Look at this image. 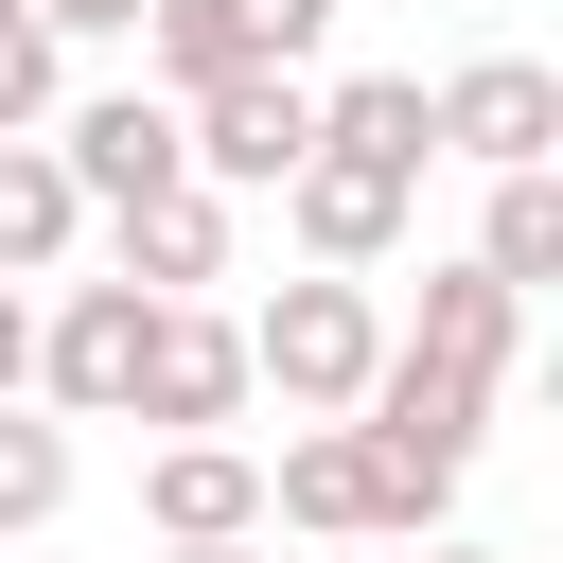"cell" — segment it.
<instances>
[{
    "instance_id": "cell-1",
    "label": "cell",
    "mask_w": 563,
    "mask_h": 563,
    "mask_svg": "<svg viewBox=\"0 0 563 563\" xmlns=\"http://www.w3.org/2000/svg\"><path fill=\"white\" fill-rule=\"evenodd\" d=\"M369 352H387V317H369L352 264H317V282H282V299L246 317V387H282V422H352Z\"/></svg>"
},
{
    "instance_id": "cell-2",
    "label": "cell",
    "mask_w": 563,
    "mask_h": 563,
    "mask_svg": "<svg viewBox=\"0 0 563 563\" xmlns=\"http://www.w3.org/2000/svg\"><path fill=\"white\" fill-rule=\"evenodd\" d=\"M334 0H141V88H211V70H317Z\"/></svg>"
},
{
    "instance_id": "cell-3",
    "label": "cell",
    "mask_w": 563,
    "mask_h": 563,
    "mask_svg": "<svg viewBox=\"0 0 563 563\" xmlns=\"http://www.w3.org/2000/svg\"><path fill=\"white\" fill-rule=\"evenodd\" d=\"M422 123H440V158L528 176V158H563V70H545V53H475V70L422 88Z\"/></svg>"
},
{
    "instance_id": "cell-4",
    "label": "cell",
    "mask_w": 563,
    "mask_h": 563,
    "mask_svg": "<svg viewBox=\"0 0 563 563\" xmlns=\"http://www.w3.org/2000/svg\"><path fill=\"white\" fill-rule=\"evenodd\" d=\"M176 123H194V176L211 194H282L299 141H317V70H211Z\"/></svg>"
},
{
    "instance_id": "cell-5",
    "label": "cell",
    "mask_w": 563,
    "mask_h": 563,
    "mask_svg": "<svg viewBox=\"0 0 563 563\" xmlns=\"http://www.w3.org/2000/svg\"><path fill=\"white\" fill-rule=\"evenodd\" d=\"M53 158H70L88 211H141V194L194 176V123H176V88H88V106H53Z\"/></svg>"
},
{
    "instance_id": "cell-6",
    "label": "cell",
    "mask_w": 563,
    "mask_h": 563,
    "mask_svg": "<svg viewBox=\"0 0 563 563\" xmlns=\"http://www.w3.org/2000/svg\"><path fill=\"white\" fill-rule=\"evenodd\" d=\"M264 387H246V317H211V299H158L141 317V405L123 422H176V440H211V422H246Z\"/></svg>"
},
{
    "instance_id": "cell-7",
    "label": "cell",
    "mask_w": 563,
    "mask_h": 563,
    "mask_svg": "<svg viewBox=\"0 0 563 563\" xmlns=\"http://www.w3.org/2000/svg\"><path fill=\"white\" fill-rule=\"evenodd\" d=\"M141 317H158L141 282H70V299L35 317V387H53L70 422H123V405H141Z\"/></svg>"
},
{
    "instance_id": "cell-8",
    "label": "cell",
    "mask_w": 563,
    "mask_h": 563,
    "mask_svg": "<svg viewBox=\"0 0 563 563\" xmlns=\"http://www.w3.org/2000/svg\"><path fill=\"white\" fill-rule=\"evenodd\" d=\"M405 211H422V176H387V158H334V141H299V176H282V229L317 246V264H387L405 246Z\"/></svg>"
},
{
    "instance_id": "cell-9",
    "label": "cell",
    "mask_w": 563,
    "mask_h": 563,
    "mask_svg": "<svg viewBox=\"0 0 563 563\" xmlns=\"http://www.w3.org/2000/svg\"><path fill=\"white\" fill-rule=\"evenodd\" d=\"M141 510H158V545H229V528H264V457H246L229 422H211V440H158Z\"/></svg>"
},
{
    "instance_id": "cell-10",
    "label": "cell",
    "mask_w": 563,
    "mask_h": 563,
    "mask_svg": "<svg viewBox=\"0 0 563 563\" xmlns=\"http://www.w3.org/2000/svg\"><path fill=\"white\" fill-rule=\"evenodd\" d=\"M106 229H123V282H141V299L229 282V194H211V176H176V194H141V211H106Z\"/></svg>"
},
{
    "instance_id": "cell-11",
    "label": "cell",
    "mask_w": 563,
    "mask_h": 563,
    "mask_svg": "<svg viewBox=\"0 0 563 563\" xmlns=\"http://www.w3.org/2000/svg\"><path fill=\"white\" fill-rule=\"evenodd\" d=\"M264 528H387V475H369V440H352V422H299V440L264 457Z\"/></svg>"
},
{
    "instance_id": "cell-12",
    "label": "cell",
    "mask_w": 563,
    "mask_h": 563,
    "mask_svg": "<svg viewBox=\"0 0 563 563\" xmlns=\"http://www.w3.org/2000/svg\"><path fill=\"white\" fill-rule=\"evenodd\" d=\"M70 246H88V194H70L53 123H18V141H0V282H53Z\"/></svg>"
},
{
    "instance_id": "cell-13",
    "label": "cell",
    "mask_w": 563,
    "mask_h": 563,
    "mask_svg": "<svg viewBox=\"0 0 563 563\" xmlns=\"http://www.w3.org/2000/svg\"><path fill=\"white\" fill-rule=\"evenodd\" d=\"M422 352H457V369H493L510 387V352H528V299L493 282V264H422V317H405Z\"/></svg>"
},
{
    "instance_id": "cell-14",
    "label": "cell",
    "mask_w": 563,
    "mask_h": 563,
    "mask_svg": "<svg viewBox=\"0 0 563 563\" xmlns=\"http://www.w3.org/2000/svg\"><path fill=\"white\" fill-rule=\"evenodd\" d=\"M317 141H334V158H387V176H422V158H440V123H422V70H352V88H317Z\"/></svg>"
},
{
    "instance_id": "cell-15",
    "label": "cell",
    "mask_w": 563,
    "mask_h": 563,
    "mask_svg": "<svg viewBox=\"0 0 563 563\" xmlns=\"http://www.w3.org/2000/svg\"><path fill=\"white\" fill-rule=\"evenodd\" d=\"M475 264H493L510 299H545V282H563V158L493 176V229H475Z\"/></svg>"
},
{
    "instance_id": "cell-16",
    "label": "cell",
    "mask_w": 563,
    "mask_h": 563,
    "mask_svg": "<svg viewBox=\"0 0 563 563\" xmlns=\"http://www.w3.org/2000/svg\"><path fill=\"white\" fill-rule=\"evenodd\" d=\"M70 510V422H35V405H0V545H35Z\"/></svg>"
},
{
    "instance_id": "cell-17",
    "label": "cell",
    "mask_w": 563,
    "mask_h": 563,
    "mask_svg": "<svg viewBox=\"0 0 563 563\" xmlns=\"http://www.w3.org/2000/svg\"><path fill=\"white\" fill-rule=\"evenodd\" d=\"M53 53H70V35H53V18H35V0H0V141H18V123H53V106H70V70H53Z\"/></svg>"
},
{
    "instance_id": "cell-18",
    "label": "cell",
    "mask_w": 563,
    "mask_h": 563,
    "mask_svg": "<svg viewBox=\"0 0 563 563\" xmlns=\"http://www.w3.org/2000/svg\"><path fill=\"white\" fill-rule=\"evenodd\" d=\"M35 387V282H0V405Z\"/></svg>"
},
{
    "instance_id": "cell-19",
    "label": "cell",
    "mask_w": 563,
    "mask_h": 563,
    "mask_svg": "<svg viewBox=\"0 0 563 563\" xmlns=\"http://www.w3.org/2000/svg\"><path fill=\"white\" fill-rule=\"evenodd\" d=\"M53 35H141V0H35Z\"/></svg>"
},
{
    "instance_id": "cell-20",
    "label": "cell",
    "mask_w": 563,
    "mask_h": 563,
    "mask_svg": "<svg viewBox=\"0 0 563 563\" xmlns=\"http://www.w3.org/2000/svg\"><path fill=\"white\" fill-rule=\"evenodd\" d=\"M158 563H264V528H229V545H158Z\"/></svg>"
},
{
    "instance_id": "cell-21",
    "label": "cell",
    "mask_w": 563,
    "mask_h": 563,
    "mask_svg": "<svg viewBox=\"0 0 563 563\" xmlns=\"http://www.w3.org/2000/svg\"><path fill=\"white\" fill-rule=\"evenodd\" d=\"M422 563H493V545H440V528H422Z\"/></svg>"
}]
</instances>
